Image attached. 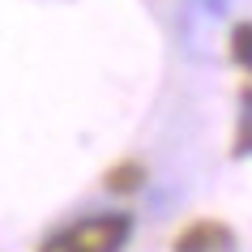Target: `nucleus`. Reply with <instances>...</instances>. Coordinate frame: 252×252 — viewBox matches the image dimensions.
<instances>
[{
    "label": "nucleus",
    "instance_id": "nucleus-2",
    "mask_svg": "<svg viewBox=\"0 0 252 252\" xmlns=\"http://www.w3.org/2000/svg\"><path fill=\"white\" fill-rule=\"evenodd\" d=\"M235 235L222 222H192L188 231L175 235V252H231Z\"/></svg>",
    "mask_w": 252,
    "mask_h": 252
},
{
    "label": "nucleus",
    "instance_id": "nucleus-4",
    "mask_svg": "<svg viewBox=\"0 0 252 252\" xmlns=\"http://www.w3.org/2000/svg\"><path fill=\"white\" fill-rule=\"evenodd\" d=\"M137 184H141V167L137 162H124V167H116L107 175V188H116V192H133Z\"/></svg>",
    "mask_w": 252,
    "mask_h": 252
},
{
    "label": "nucleus",
    "instance_id": "nucleus-3",
    "mask_svg": "<svg viewBox=\"0 0 252 252\" xmlns=\"http://www.w3.org/2000/svg\"><path fill=\"white\" fill-rule=\"evenodd\" d=\"M231 56H235L239 68H248V73H252V22L235 26V34H231Z\"/></svg>",
    "mask_w": 252,
    "mask_h": 252
},
{
    "label": "nucleus",
    "instance_id": "nucleus-1",
    "mask_svg": "<svg viewBox=\"0 0 252 252\" xmlns=\"http://www.w3.org/2000/svg\"><path fill=\"white\" fill-rule=\"evenodd\" d=\"M128 231H133L128 214H94V218H81V222L56 231L52 239H43L39 252H120Z\"/></svg>",
    "mask_w": 252,
    "mask_h": 252
}]
</instances>
